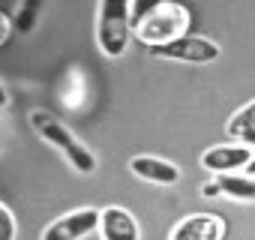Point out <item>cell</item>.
I'll list each match as a JSON object with an SVG mask.
<instances>
[{"mask_svg": "<svg viewBox=\"0 0 255 240\" xmlns=\"http://www.w3.org/2000/svg\"><path fill=\"white\" fill-rule=\"evenodd\" d=\"M189 9L180 6V3H171V0H162V3H153L144 9V15H138L132 33L138 42H144L147 48H162V45H171L183 36H189Z\"/></svg>", "mask_w": 255, "mask_h": 240, "instance_id": "obj_1", "label": "cell"}, {"mask_svg": "<svg viewBox=\"0 0 255 240\" xmlns=\"http://www.w3.org/2000/svg\"><path fill=\"white\" fill-rule=\"evenodd\" d=\"M135 6L129 0H102L96 6V45L105 57H123L132 39V21L129 15Z\"/></svg>", "mask_w": 255, "mask_h": 240, "instance_id": "obj_2", "label": "cell"}, {"mask_svg": "<svg viewBox=\"0 0 255 240\" xmlns=\"http://www.w3.org/2000/svg\"><path fill=\"white\" fill-rule=\"evenodd\" d=\"M30 126L36 129V135H42L57 153H63L66 156V162L78 171V174H93L96 171V156L90 153V147L87 144H81L78 138H75V132L72 129H66L60 120L54 117V114H48V111H30Z\"/></svg>", "mask_w": 255, "mask_h": 240, "instance_id": "obj_3", "label": "cell"}, {"mask_svg": "<svg viewBox=\"0 0 255 240\" xmlns=\"http://www.w3.org/2000/svg\"><path fill=\"white\" fill-rule=\"evenodd\" d=\"M99 231V210L96 207H78L42 228V240H81L87 234Z\"/></svg>", "mask_w": 255, "mask_h": 240, "instance_id": "obj_4", "label": "cell"}, {"mask_svg": "<svg viewBox=\"0 0 255 240\" xmlns=\"http://www.w3.org/2000/svg\"><path fill=\"white\" fill-rule=\"evenodd\" d=\"M153 57H162V60H177V63H213L222 48L213 42V39H204V36H183L171 45H162V48H150Z\"/></svg>", "mask_w": 255, "mask_h": 240, "instance_id": "obj_5", "label": "cell"}, {"mask_svg": "<svg viewBox=\"0 0 255 240\" xmlns=\"http://www.w3.org/2000/svg\"><path fill=\"white\" fill-rule=\"evenodd\" d=\"M255 156V147H246V144H216L210 150L201 153V168L213 171L216 177L222 174H237L243 171Z\"/></svg>", "mask_w": 255, "mask_h": 240, "instance_id": "obj_6", "label": "cell"}, {"mask_svg": "<svg viewBox=\"0 0 255 240\" xmlns=\"http://www.w3.org/2000/svg\"><path fill=\"white\" fill-rule=\"evenodd\" d=\"M99 234L102 240H141L138 219L117 204H108L99 210Z\"/></svg>", "mask_w": 255, "mask_h": 240, "instance_id": "obj_7", "label": "cell"}, {"mask_svg": "<svg viewBox=\"0 0 255 240\" xmlns=\"http://www.w3.org/2000/svg\"><path fill=\"white\" fill-rule=\"evenodd\" d=\"M225 222L213 213H192L171 228L168 240H222Z\"/></svg>", "mask_w": 255, "mask_h": 240, "instance_id": "obj_8", "label": "cell"}, {"mask_svg": "<svg viewBox=\"0 0 255 240\" xmlns=\"http://www.w3.org/2000/svg\"><path fill=\"white\" fill-rule=\"evenodd\" d=\"M129 171L147 183H156V186H174L180 180V168L168 159H159V156H132Z\"/></svg>", "mask_w": 255, "mask_h": 240, "instance_id": "obj_9", "label": "cell"}, {"mask_svg": "<svg viewBox=\"0 0 255 240\" xmlns=\"http://www.w3.org/2000/svg\"><path fill=\"white\" fill-rule=\"evenodd\" d=\"M225 132H228L231 138H237L240 144L255 147V99H252V102H246L243 108H237V111L228 117Z\"/></svg>", "mask_w": 255, "mask_h": 240, "instance_id": "obj_10", "label": "cell"}, {"mask_svg": "<svg viewBox=\"0 0 255 240\" xmlns=\"http://www.w3.org/2000/svg\"><path fill=\"white\" fill-rule=\"evenodd\" d=\"M213 183L219 186V195H225L231 201L255 204V177H246V174H222Z\"/></svg>", "mask_w": 255, "mask_h": 240, "instance_id": "obj_11", "label": "cell"}, {"mask_svg": "<svg viewBox=\"0 0 255 240\" xmlns=\"http://www.w3.org/2000/svg\"><path fill=\"white\" fill-rule=\"evenodd\" d=\"M39 9H42V3H36V0H27V3H21V6L15 9V27H18L21 33H30Z\"/></svg>", "mask_w": 255, "mask_h": 240, "instance_id": "obj_12", "label": "cell"}, {"mask_svg": "<svg viewBox=\"0 0 255 240\" xmlns=\"http://www.w3.org/2000/svg\"><path fill=\"white\" fill-rule=\"evenodd\" d=\"M18 234V225H15V216L6 204H0V240H15Z\"/></svg>", "mask_w": 255, "mask_h": 240, "instance_id": "obj_13", "label": "cell"}, {"mask_svg": "<svg viewBox=\"0 0 255 240\" xmlns=\"http://www.w3.org/2000/svg\"><path fill=\"white\" fill-rule=\"evenodd\" d=\"M9 33H12V24H9V18H6L3 12H0V45L9 39Z\"/></svg>", "mask_w": 255, "mask_h": 240, "instance_id": "obj_14", "label": "cell"}, {"mask_svg": "<svg viewBox=\"0 0 255 240\" xmlns=\"http://www.w3.org/2000/svg\"><path fill=\"white\" fill-rule=\"evenodd\" d=\"M201 195H204V198H216V195H219V186L210 180V183H204V186H201Z\"/></svg>", "mask_w": 255, "mask_h": 240, "instance_id": "obj_15", "label": "cell"}, {"mask_svg": "<svg viewBox=\"0 0 255 240\" xmlns=\"http://www.w3.org/2000/svg\"><path fill=\"white\" fill-rule=\"evenodd\" d=\"M243 174H246V177H255V156H252V162L243 168Z\"/></svg>", "mask_w": 255, "mask_h": 240, "instance_id": "obj_16", "label": "cell"}, {"mask_svg": "<svg viewBox=\"0 0 255 240\" xmlns=\"http://www.w3.org/2000/svg\"><path fill=\"white\" fill-rule=\"evenodd\" d=\"M6 102H9V96H6V87H3V84H0V108H3Z\"/></svg>", "mask_w": 255, "mask_h": 240, "instance_id": "obj_17", "label": "cell"}]
</instances>
